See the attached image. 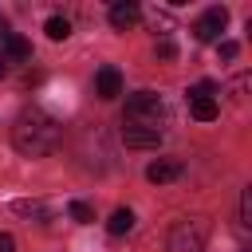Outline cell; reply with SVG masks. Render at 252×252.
I'll list each match as a JSON object with an SVG mask.
<instances>
[{
	"label": "cell",
	"mask_w": 252,
	"mask_h": 252,
	"mask_svg": "<svg viewBox=\"0 0 252 252\" xmlns=\"http://www.w3.org/2000/svg\"><path fill=\"white\" fill-rule=\"evenodd\" d=\"M59 142H63V126L47 110H39V106L20 110V118L12 126V146L24 158H47V154L59 150Z\"/></svg>",
	"instance_id": "cell-1"
},
{
	"label": "cell",
	"mask_w": 252,
	"mask_h": 252,
	"mask_svg": "<svg viewBox=\"0 0 252 252\" xmlns=\"http://www.w3.org/2000/svg\"><path fill=\"white\" fill-rule=\"evenodd\" d=\"M122 122H126V126L161 130V122H165V102H161V94H154V91H134V94L126 98Z\"/></svg>",
	"instance_id": "cell-2"
},
{
	"label": "cell",
	"mask_w": 252,
	"mask_h": 252,
	"mask_svg": "<svg viewBox=\"0 0 252 252\" xmlns=\"http://www.w3.org/2000/svg\"><path fill=\"white\" fill-rule=\"evenodd\" d=\"M209 244V220L201 217H185L169 228V252H205Z\"/></svg>",
	"instance_id": "cell-3"
},
{
	"label": "cell",
	"mask_w": 252,
	"mask_h": 252,
	"mask_svg": "<svg viewBox=\"0 0 252 252\" xmlns=\"http://www.w3.org/2000/svg\"><path fill=\"white\" fill-rule=\"evenodd\" d=\"M189 114L197 118V122H213L217 114H220V106H217V83H197V87H189Z\"/></svg>",
	"instance_id": "cell-4"
},
{
	"label": "cell",
	"mask_w": 252,
	"mask_h": 252,
	"mask_svg": "<svg viewBox=\"0 0 252 252\" xmlns=\"http://www.w3.org/2000/svg\"><path fill=\"white\" fill-rule=\"evenodd\" d=\"M224 24H228V12H224V8H209V12L193 24V35H197L201 43H213V39H220Z\"/></svg>",
	"instance_id": "cell-5"
},
{
	"label": "cell",
	"mask_w": 252,
	"mask_h": 252,
	"mask_svg": "<svg viewBox=\"0 0 252 252\" xmlns=\"http://www.w3.org/2000/svg\"><path fill=\"white\" fill-rule=\"evenodd\" d=\"M181 173H185V161H181V158H158V161H150L146 181H154V185H169V181H177Z\"/></svg>",
	"instance_id": "cell-6"
},
{
	"label": "cell",
	"mask_w": 252,
	"mask_h": 252,
	"mask_svg": "<svg viewBox=\"0 0 252 252\" xmlns=\"http://www.w3.org/2000/svg\"><path fill=\"white\" fill-rule=\"evenodd\" d=\"M94 94H98V98H106V102L122 94V75H118V67H110V63H106V67H98V71H94Z\"/></svg>",
	"instance_id": "cell-7"
},
{
	"label": "cell",
	"mask_w": 252,
	"mask_h": 252,
	"mask_svg": "<svg viewBox=\"0 0 252 252\" xmlns=\"http://www.w3.org/2000/svg\"><path fill=\"white\" fill-rule=\"evenodd\" d=\"M122 142L130 150H158L161 146V130H146V126H122Z\"/></svg>",
	"instance_id": "cell-8"
},
{
	"label": "cell",
	"mask_w": 252,
	"mask_h": 252,
	"mask_svg": "<svg viewBox=\"0 0 252 252\" xmlns=\"http://www.w3.org/2000/svg\"><path fill=\"white\" fill-rule=\"evenodd\" d=\"M0 47H4V63H24V59H32V43L20 35V32H8V35H0Z\"/></svg>",
	"instance_id": "cell-9"
},
{
	"label": "cell",
	"mask_w": 252,
	"mask_h": 252,
	"mask_svg": "<svg viewBox=\"0 0 252 252\" xmlns=\"http://www.w3.org/2000/svg\"><path fill=\"white\" fill-rule=\"evenodd\" d=\"M138 16H142V8H138L134 0H118V4H110V28H118V32L134 28Z\"/></svg>",
	"instance_id": "cell-10"
},
{
	"label": "cell",
	"mask_w": 252,
	"mask_h": 252,
	"mask_svg": "<svg viewBox=\"0 0 252 252\" xmlns=\"http://www.w3.org/2000/svg\"><path fill=\"white\" fill-rule=\"evenodd\" d=\"M130 228H134V213H130V209H114L110 220H106V232H110V236H126Z\"/></svg>",
	"instance_id": "cell-11"
},
{
	"label": "cell",
	"mask_w": 252,
	"mask_h": 252,
	"mask_svg": "<svg viewBox=\"0 0 252 252\" xmlns=\"http://www.w3.org/2000/svg\"><path fill=\"white\" fill-rule=\"evenodd\" d=\"M43 32H47V39H55V43H59V39H67V35H71V20H67V16H51V20L43 24Z\"/></svg>",
	"instance_id": "cell-12"
},
{
	"label": "cell",
	"mask_w": 252,
	"mask_h": 252,
	"mask_svg": "<svg viewBox=\"0 0 252 252\" xmlns=\"http://www.w3.org/2000/svg\"><path fill=\"white\" fill-rule=\"evenodd\" d=\"M67 213H71V220H79V224H91V220H94V209H91L87 201H71Z\"/></svg>",
	"instance_id": "cell-13"
},
{
	"label": "cell",
	"mask_w": 252,
	"mask_h": 252,
	"mask_svg": "<svg viewBox=\"0 0 252 252\" xmlns=\"http://www.w3.org/2000/svg\"><path fill=\"white\" fill-rule=\"evenodd\" d=\"M154 55H158V59H161V63H169V59H173V55H177V47H173V39H169V35H161V39H158V43H154Z\"/></svg>",
	"instance_id": "cell-14"
},
{
	"label": "cell",
	"mask_w": 252,
	"mask_h": 252,
	"mask_svg": "<svg viewBox=\"0 0 252 252\" xmlns=\"http://www.w3.org/2000/svg\"><path fill=\"white\" fill-rule=\"evenodd\" d=\"M240 224H244V228L252 224V193H248V189L240 193Z\"/></svg>",
	"instance_id": "cell-15"
},
{
	"label": "cell",
	"mask_w": 252,
	"mask_h": 252,
	"mask_svg": "<svg viewBox=\"0 0 252 252\" xmlns=\"http://www.w3.org/2000/svg\"><path fill=\"white\" fill-rule=\"evenodd\" d=\"M236 55H240V43L236 39H224L220 43V59H236Z\"/></svg>",
	"instance_id": "cell-16"
},
{
	"label": "cell",
	"mask_w": 252,
	"mask_h": 252,
	"mask_svg": "<svg viewBox=\"0 0 252 252\" xmlns=\"http://www.w3.org/2000/svg\"><path fill=\"white\" fill-rule=\"evenodd\" d=\"M0 252H16V240L8 232H0Z\"/></svg>",
	"instance_id": "cell-17"
},
{
	"label": "cell",
	"mask_w": 252,
	"mask_h": 252,
	"mask_svg": "<svg viewBox=\"0 0 252 252\" xmlns=\"http://www.w3.org/2000/svg\"><path fill=\"white\" fill-rule=\"evenodd\" d=\"M0 35H8V20L4 16H0Z\"/></svg>",
	"instance_id": "cell-18"
},
{
	"label": "cell",
	"mask_w": 252,
	"mask_h": 252,
	"mask_svg": "<svg viewBox=\"0 0 252 252\" xmlns=\"http://www.w3.org/2000/svg\"><path fill=\"white\" fill-rule=\"evenodd\" d=\"M4 75H8V63H4V59H0V79H4Z\"/></svg>",
	"instance_id": "cell-19"
}]
</instances>
